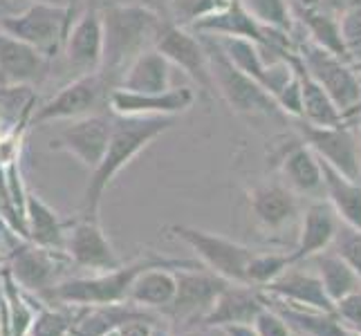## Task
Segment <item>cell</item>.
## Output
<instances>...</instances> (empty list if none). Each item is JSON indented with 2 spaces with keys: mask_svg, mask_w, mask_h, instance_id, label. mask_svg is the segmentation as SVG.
<instances>
[{
  "mask_svg": "<svg viewBox=\"0 0 361 336\" xmlns=\"http://www.w3.org/2000/svg\"><path fill=\"white\" fill-rule=\"evenodd\" d=\"M256 332L260 336H290L288 334V328H285V323L274 314V312H260L256 316Z\"/></svg>",
  "mask_w": 361,
  "mask_h": 336,
  "instance_id": "74e56055",
  "label": "cell"
},
{
  "mask_svg": "<svg viewBox=\"0 0 361 336\" xmlns=\"http://www.w3.org/2000/svg\"><path fill=\"white\" fill-rule=\"evenodd\" d=\"M305 144L330 164L334 170H339L343 178L359 182L361 178V144L359 135L339 126H310L301 123Z\"/></svg>",
  "mask_w": 361,
  "mask_h": 336,
  "instance_id": "5bb4252c",
  "label": "cell"
},
{
  "mask_svg": "<svg viewBox=\"0 0 361 336\" xmlns=\"http://www.w3.org/2000/svg\"><path fill=\"white\" fill-rule=\"evenodd\" d=\"M151 336H176V334H171L166 328H159V325H153L151 330Z\"/></svg>",
  "mask_w": 361,
  "mask_h": 336,
  "instance_id": "7bdbcfd3",
  "label": "cell"
},
{
  "mask_svg": "<svg viewBox=\"0 0 361 336\" xmlns=\"http://www.w3.org/2000/svg\"><path fill=\"white\" fill-rule=\"evenodd\" d=\"M49 61L39 49L0 30V85H30L43 79Z\"/></svg>",
  "mask_w": 361,
  "mask_h": 336,
  "instance_id": "ac0fdd59",
  "label": "cell"
},
{
  "mask_svg": "<svg viewBox=\"0 0 361 336\" xmlns=\"http://www.w3.org/2000/svg\"><path fill=\"white\" fill-rule=\"evenodd\" d=\"M290 316L294 321H298V325L307 328L317 336H350V334H345L339 325H334L332 321H321V318H312V316H305V314H294V312H290Z\"/></svg>",
  "mask_w": 361,
  "mask_h": 336,
  "instance_id": "8d00e7d4",
  "label": "cell"
},
{
  "mask_svg": "<svg viewBox=\"0 0 361 336\" xmlns=\"http://www.w3.org/2000/svg\"><path fill=\"white\" fill-rule=\"evenodd\" d=\"M337 229H339L337 211L326 202L312 204L305 213L301 242H298V249L290 256V263L292 260H301L305 256H312V254L321 251L323 247H328V242L334 238Z\"/></svg>",
  "mask_w": 361,
  "mask_h": 336,
  "instance_id": "484cf974",
  "label": "cell"
},
{
  "mask_svg": "<svg viewBox=\"0 0 361 336\" xmlns=\"http://www.w3.org/2000/svg\"><path fill=\"white\" fill-rule=\"evenodd\" d=\"M0 336H3V332H0Z\"/></svg>",
  "mask_w": 361,
  "mask_h": 336,
  "instance_id": "7dc6e473",
  "label": "cell"
},
{
  "mask_svg": "<svg viewBox=\"0 0 361 336\" xmlns=\"http://www.w3.org/2000/svg\"><path fill=\"white\" fill-rule=\"evenodd\" d=\"M321 173H323V189H326L330 195L332 209L343 218L345 224H350V227L361 231V186H359V182L343 178L339 170H334L323 159H321Z\"/></svg>",
  "mask_w": 361,
  "mask_h": 336,
  "instance_id": "83f0119b",
  "label": "cell"
},
{
  "mask_svg": "<svg viewBox=\"0 0 361 336\" xmlns=\"http://www.w3.org/2000/svg\"><path fill=\"white\" fill-rule=\"evenodd\" d=\"M319 265L323 273V282H326L330 296L345 298L357 290V285H359L357 271L348 265L341 256H321Z\"/></svg>",
  "mask_w": 361,
  "mask_h": 336,
  "instance_id": "4dcf8cb0",
  "label": "cell"
},
{
  "mask_svg": "<svg viewBox=\"0 0 361 336\" xmlns=\"http://www.w3.org/2000/svg\"><path fill=\"white\" fill-rule=\"evenodd\" d=\"M339 20L341 39L345 45L348 56L350 54H361V0H350L343 9Z\"/></svg>",
  "mask_w": 361,
  "mask_h": 336,
  "instance_id": "e575fe53",
  "label": "cell"
},
{
  "mask_svg": "<svg viewBox=\"0 0 361 336\" xmlns=\"http://www.w3.org/2000/svg\"><path fill=\"white\" fill-rule=\"evenodd\" d=\"M195 104L191 88H169L164 92H128L113 88L108 110L119 117H178Z\"/></svg>",
  "mask_w": 361,
  "mask_h": 336,
  "instance_id": "9a60e30c",
  "label": "cell"
},
{
  "mask_svg": "<svg viewBox=\"0 0 361 336\" xmlns=\"http://www.w3.org/2000/svg\"><path fill=\"white\" fill-rule=\"evenodd\" d=\"M74 16H77L74 11L61 5L36 0V3L27 5L18 14L0 18V30L23 43L32 45L34 49H39L47 58H54L63 49Z\"/></svg>",
  "mask_w": 361,
  "mask_h": 336,
  "instance_id": "277c9868",
  "label": "cell"
},
{
  "mask_svg": "<svg viewBox=\"0 0 361 336\" xmlns=\"http://www.w3.org/2000/svg\"><path fill=\"white\" fill-rule=\"evenodd\" d=\"M104 336H121V332H119V330H115V332H108V334H104Z\"/></svg>",
  "mask_w": 361,
  "mask_h": 336,
  "instance_id": "f6af8a7d",
  "label": "cell"
},
{
  "mask_svg": "<svg viewBox=\"0 0 361 336\" xmlns=\"http://www.w3.org/2000/svg\"><path fill=\"white\" fill-rule=\"evenodd\" d=\"M176 269L153 267L137 276L130 285L128 301L148 309H166L176 298Z\"/></svg>",
  "mask_w": 361,
  "mask_h": 336,
  "instance_id": "d4e9b609",
  "label": "cell"
},
{
  "mask_svg": "<svg viewBox=\"0 0 361 336\" xmlns=\"http://www.w3.org/2000/svg\"><path fill=\"white\" fill-rule=\"evenodd\" d=\"M238 3L258 25L292 34L294 16L290 9V0H238Z\"/></svg>",
  "mask_w": 361,
  "mask_h": 336,
  "instance_id": "f546056e",
  "label": "cell"
},
{
  "mask_svg": "<svg viewBox=\"0 0 361 336\" xmlns=\"http://www.w3.org/2000/svg\"><path fill=\"white\" fill-rule=\"evenodd\" d=\"M25 216H27V240L36 247L66 251V222L56 211L43 202L36 193L25 195Z\"/></svg>",
  "mask_w": 361,
  "mask_h": 336,
  "instance_id": "603a6c76",
  "label": "cell"
},
{
  "mask_svg": "<svg viewBox=\"0 0 361 336\" xmlns=\"http://www.w3.org/2000/svg\"><path fill=\"white\" fill-rule=\"evenodd\" d=\"M197 34V32H195ZM200 39L207 47L211 74H214L216 92L225 99L229 108L238 115H281V108L263 85H258L252 77L240 72L231 61L222 54V49L216 41L207 34H200Z\"/></svg>",
  "mask_w": 361,
  "mask_h": 336,
  "instance_id": "5b68a950",
  "label": "cell"
},
{
  "mask_svg": "<svg viewBox=\"0 0 361 336\" xmlns=\"http://www.w3.org/2000/svg\"><path fill=\"white\" fill-rule=\"evenodd\" d=\"M225 332H227L229 336H260L256 330H252L249 325H227Z\"/></svg>",
  "mask_w": 361,
  "mask_h": 336,
  "instance_id": "60d3db41",
  "label": "cell"
},
{
  "mask_svg": "<svg viewBox=\"0 0 361 336\" xmlns=\"http://www.w3.org/2000/svg\"><path fill=\"white\" fill-rule=\"evenodd\" d=\"M176 298L164 312L176 323H202L218 301V296L227 290L229 280L218 276L211 269H176Z\"/></svg>",
  "mask_w": 361,
  "mask_h": 336,
  "instance_id": "30bf717a",
  "label": "cell"
},
{
  "mask_svg": "<svg viewBox=\"0 0 361 336\" xmlns=\"http://www.w3.org/2000/svg\"><path fill=\"white\" fill-rule=\"evenodd\" d=\"M66 254L77 267L99 273L123 265L113 242L104 233L99 216H81L77 222H72L70 233L66 235Z\"/></svg>",
  "mask_w": 361,
  "mask_h": 336,
  "instance_id": "4fadbf2b",
  "label": "cell"
},
{
  "mask_svg": "<svg viewBox=\"0 0 361 336\" xmlns=\"http://www.w3.org/2000/svg\"><path fill=\"white\" fill-rule=\"evenodd\" d=\"M110 3H146V0H110Z\"/></svg>",
  "mask_w": 361,
  "mask_h": 336,
  "instance_id": "ee69618b",
  "label": "cell"
},
{
  "mask_svg": "<svg viewBox=\"0 0 361 336\" xmlns=\"http://www.w3.org/2000/svg\"><path fill=\"white\" fill-rule=\"evenodd\" d=\"M359 144H361V135H359Z\"/></svg>",
  "mask_w": 361,
  "mask_h": 336,
  "instance_id": "bcb514c9",
  "label": "cell"
},
{
  "mask_svg": "<svg viewBox=\"0 0 361 336\" xmlns=\"http://www.w3.org/2000/svg\"><path fill=\"white\" fill-rule=\"evenodd\" d=\"M294 68L298 74V83H301V119L310 126H339L343 115L328 97V92L312 77H307L298 63V56L294 61Z\"/></svg>",
  "mask_w": 361,
  "mask_h": 336,
  "instance_id": "4316f807",
  "label": "cell"
},
{
  "mask_svg": "<svg viewBox=\"0 0 361 336\" xmlns=\"http://www.w3.org/2000/svg\"><path fill=\"white\" fill-rule=\"evenodd\" d=\"M267 290L281 296H290L294 301H303L317 307H328V298L323 296V282H317L307 276H285L267 282Z\"/></svg>",
  "mask_w": 361,
  "mask_h": 336,
  "instance_id": "1f68e13d",
  "label": "cell"
},
{
  "mask_svg": "<svg viewBox=\"0 0 361 336\" xmlns=\"http://www.w3.org/2000/svg\"><path fill=\"white\" fill-rule=\"evenodd\" d=\"M296 56L307 77H312L328 92L341 115L355 110L361 104V83L357 74L345 66V58L317 45L307 36L305 41L298 43Z\"/></svg>",
  "mask_w": 361,
  "mask_h": 336,
  "instance_id": "8992f818",
  "label": "cell"
},
{
  "mask_svg": "<svg viewBox=\"0 0 361 336\" xmlns=\"http://www.w3.org/2000/svg\"><path fill=\"white\" fill-rule=\"evenodd\" d=\"M334 235L339 238L341 258L357 271V276L361 278V231L350 227V224H345L343 229H337Z\"/></svg>",
  "mask_w": 361,
  "mask_h": 336,
  "instance_id": "d590c367",
  "label": "cell"
},
{
  "mask_svg": "<svg viewBox=\"0 0 361 336\" xmlns=\"http://www.w3.org/2000/svg\"><path fill=\"white\" fill-rule=\"evenodd\" d=\"M151 330H153L151 323L133 321V323H128V325H123L119 332H121V336H151Z\"/></svg>",
  "mask_w": 361,
  "mask_h": 336,
  "instance_id": "ab89813d",
  "label": "cell"
},
{
  "mask_svg": "<svg viewBox=\"0 0 361 336\" xmlns=\"http://www.w3.org/2000/svg\"><path fill=\"white\" fill-rule=\"evenodd\" d=\"M61 52L66 54V63L81 74H92L102 70V54H104V30H102V9L90 7L74 16L66 43Z\"/></svg>",
  "mask_w": 361,
  "mask_h": 336,
  "instance_id": "2e32d148",
  "label": "cell"
},
{
  "mask_svg": "<svg viewBox=\"0 0 361 336\" xmlns=\"http://www.w3.org/2000/svg\"><path fill=\"white\" fill-rule=\"evenodd\" d=\"M79 305H39L30 336H70Z\"/></svg>",
  "mask_w": 361,
  "mask_h": 336,
  "instance_id": "f1b7e54d",
  "label": "cell"
},
{
  "mask_svg": "<svg viewBox=\"0 0 361 336\" xmlns=\"http://www.w3.org/2000/svg\"><path fill=\"white\" fill-rule=\"evenodd\" d=\"M110 132H113V115H110V110L97 112V115L72 119L49 142V148L52 151H63L77 159L81 166L94 170L106 155Z\"/></svg>",
  "mask_w": 361,
  "mask_h": 336,
  "instance_id": "7c38bea8",
  "label": "cell"
},
{
  "mask_svg": "<svg viewBox=\"0 0 361 336\" xmlns=\"http://www.w3.org/2000/svg\"><path fill=\"white\" fill-rule=\"evenodd\" d=\"M110 83L102 72L81 74L68 81L52 99L34 112V123H52V121H72L88 115H97L104 104L108 106Z\"/></svg>",
  "mask_w": 361,
  "mask_h": 336,
  "instance_id": "9c48e42d",
  "label": "cell"
},
{
  "mask_svg": "<svg viewBox=\"0 0 361 336\" xmlns=\"http://www.w3.org/2000/svg\"><path fill=\"white\" fill-rule=\"evenodd\" d=\"M161 267V269H193L200 267L193 260H173L157 254H144L130 263H123L113 271H104L90 278H63L52 290H47L39 301L45 305H110L128 301L133 280L142 271Z\"/></svg>",
  "mask_w": 361,
  "mask_h": 336,
  "instance_id": "3957f363",
  "label": "cell"
},
{
  "mask_svg": "<svg viewBox=\"0 0 361 336\" xmlns=\"http://www.w3.org/2000/svg\"><path fill=\"white\" fill-rule=\"evenodd\" d=\"M189 30H193L197 34H209V36H235V39H249L258 45L267 43L265 27L258 25L247 14L238 0H231L225 9H220L218 14H211L202 20H197Z\"/></svg>",
  "mask_w": 361,
  "mask_h": 336,
  "instance_id": "44dd1931",
  "label": "cell"
},
{
  "mask_svg": "<svg viewBox=\"0 0 361 336\" xmlns=\"http://www.w3.org/2000/svg\"><path fill=\"white\" fill-rule=\"evenodd\" d=\"M169 231L184 244H189L197 254V258L214 273L227 278L229 282L247 285V267L252 263V258L258 254L256 249L233 242L225 238V235L186 227V224H173V227H169Z\"/></svg>",
  "mask_w": 361,
  "mask_h": 336,
  "instance_id": "52a82bcc",
  "label": "cell"
},
{
  "mask_svg": "<svg viewBox=\"0 0 361 336\" xmlns=\"http://www.w3.org/2000/svg\"><path fill=\"white\" fill-rule=\"evenodd\" d=\"M155 49L173 68H180L200 88L204 99H209L216 92L214 74H211V66H209V54L200 34H195L189 27H180V25L164 18L155 41Z\"/></svg>",
  "mask_w": 361,
  "mask_h": 336,
  "instance_id": "ba28073f",
  "label": "cell"
},
{
  "mask_svg": "<svg viewBox=\"0 0 361 336\" xmlns=\"http://www.w3.org/2000/svg\"><path fill=\"white\" fill-rule=\"evenodd\" d=\"M113 115V112H110ZM178 117H119L113 115V132L102 159L85 186L83 193V216H99V204L110 182L117 173L128 166L148 144H153L157 137L169 132L176 126Z\"/></svg>",
  "mask_w": 361,
  "mask_h": 336,
  "instance_id": "7a4b0ae2",
  "label": "cell"
},
{
  "mask_svg": "<svg viewBox=\"0 0 361 336\" xmlns=\"http://www.w3.org/2000/svg\"><path fill=\"white\" fill-rule=\"evenodd\" d=\"M171 70L173 66L161 56L155 47L146 49L137 56L133 63L123 70L117 81L119 90L128 92H164L171 85Z\"/></svg>",
  "mask_w": 361,
  "mask_h": 336,
  "instance_id": "ffe728a7",
  "label": "cell"
},
{
  "mask_svg": "<svg viewBox=\"0 0 361 336\" xmlns=\"http://www.w3.org/2000/svg\"><path fill=\"white\" fill-rule=\"evenodd\" d=\"M133 321H146L155 325L159 318L153 314V309L135 305L130 301L110 305H79V314L70 336H104L108 332L121 330Z\"/></svg>",
  "mask_w": 361,
  "mask_h": 336,
  "instance_id": "e0dca14e",
  "label": "cell"
},
{
  "mask_svg": "<svg viewBox=\"0 0 361 336\" xmlns=\"http://www.w3.org/2000/svg\"><path fill=\"white\" fill-rule=\"evenodd\" d=\"M281 173L290 191L314 195L323 191V173L321 159L307 144H298L290 148L281 159Z\"/></svg>",
  "mask_w": 361,
  "mask_h": 336,
  "instance_id": "cb8c5ba5",
  "label": "cell"
},
{
  "mask_svg": "<svg viewBox=\"0 0 361 336\" xmlns=\"http://www.w3.org/2000/svg\"><path fill=\"white\" fill-rule=\"evenodd\" d=\"M72 263L66 251H54V249L36 247L30 240L16 247L9 256V269H5L11 278L16 280L20 290L41 298L47 290H52L61 282V273Z\"/></svg>",
  "mask_w": 361,
  "mask_h": 336,
  "instance_id": "8fae6325",
  "label": "cell"
},
{
  "mask_svg": "<svg viewBox=\"0 0 361 336\" xmlns=\"http://www.w3.org/2000/svg\"><path fill=\"white\" fill-rule=\"evenodd\" d=\"M249 206L256 220L267 229H279L298 213V200L294 191L283 184H260L249 191Z\"/></svg>",
  "mask_w": 361,
  "mask_h": 336,
  "instance_id": "7402d4cb",
  "label": "cell"
},
{
  "mask_svg": "<svg viewBox=\"0 0 361 336\" xmlns=\"http://www.w3.org/2000/svg\"><path fill=\"white\" fill-rule=\"evenodd\" d=\"M229 3L231 0H169V20L180 25V27H191L197 20L218 14Z\"/></svg>",
  "mask_w": 361,
  "mask_h": 336,
  "instance_id": "d6a6232c",
  "label": "cell"
},
{
  "mask_svg": "<svg viewBox=\"0 0 361 336\" xmlns=\"http://www.w3.org/2000/svg\"><path fill=\"white\" fill-rule=\"evenodd\" d=\"M341 312L348 318L361 323V294H350V296L341 298Z\"/></svg>",
  "mask_w": 361,
  "mask_h": 336,
  "instance_id": "f35d334b",
  "label": "cell"
},
{
  "mask_svg": "<svg viewBox=\"0 0 361 336\" xmlns=\"http://www.w3.org/2000/svg\"><path fill=\"white\" fill-rule=\"evenodd\" d=\"M290 265L288 256L279 254H256L247 267V287L249 285H267L281 276V271Z\"/></svg>",
  "mask_w": 361,
  "mask_h": 336,
  "instance_id": "836d02e7",
  "label": "cell"
},
{
  "mask_svg": "<svg viewBox=\"0 0 361 336\" xmlns=\"http://www.w3.org/2000/svg\"><path fill=\"white\" fill-rule=\"evenodd\" d=\"M260 312H263V301L252 290H247V285L229 282L227 290L218 296V301L211 307V312L204 316L202 325H247V323H254Z\"/></svg>",
  "mask_w": 361,
  "mask_h": 336,
  "instance_id": "d6986e66",
  "label": "cell"
},
{
  "mask_svg": "<svg viewBox=\"0 0 361 336\" xmlns=\"http://www.w3.org/2000/svg\"><path fill=\"white\" fill-rule=\"evenodd\" d=\"M45 3L61 5V7H66V9H70V11H77V5H79V0H45Z\"/></svg>",
  "mask_w": 361,
  "mask_h": 336,
  "instance_id": "b9f144b4",
  "label": "cell"
},
{
  "mask_svg": "<svg viewBox=\"0 0 361 336\" xmlns=\"http://www.w3.org/2000/svg\"><path fill=\"white\" fill-rule=\"evenodd\" d=\"M161 23L164 18L159 11L146 3H108L102 9L104 54L99 72L106 77L110 88H117L123 70L137 56L155 47Z\"/></svg>",
  "mask_w": 361,
  "mask_h": 336,
  "instance_id": "6da1fadb",
  "label": "cell"
}]
</instances>
